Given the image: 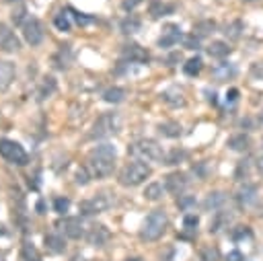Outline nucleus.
I'll return each mask as SVG.
<instances>
[{
	"label": "nucleus",
	"mask_w": 263,
	"mask_h": 261,
	"mask_svg": "<svg viewBox=\"0 0 263 261\" xmlns=\"http://www.w3.org/2000/svg\"><path fill=\"white\" fill-rule=\"evenodd\" d=\"M243 2H255V0H243Z\"/></svg>",
	"instance_id": "obj_53"
},
{
	"label": "nucleus",
	"mask_w": 263,
	"mask_h": 261,
	"mask_svg": "<svg viewBox=\"0 0 263 261\" xmlns=\"http://www.w3.org/2000/svg\"><path fill=\"white\" fill-rule=\"evenodd\" d=\"M208 101H210L212 105H216V93H212V95L208 93Z\"/></svg>",
	"instance_id": "obj_49"
},
{
	"label": "nucleus",
	"mask_w": 263,
	"mask_h": 261,
	"mask_svg": "<svg viewBox=\"0 0 263 261\" xmlns=\"http://www.w3.org/2000/svg\"><path fill=\"white\" fill-rule=\"evenodd\" d=\"M181 37H183V33H181V29H179V25H167V27H164V31H162V35H160V39H158V46L164 48V50H169V48L177 46Z\"/></svg>",
	"instance_id": "obj_13"
},
{
	"label": "nucleus",
	"mask_w": 263,
	"mask_h": 261,
	"mask_svg": "<svg viewBox=\"0 0 263 261\" xmlns=\"http://www.w3.org/2000/svg\"><path fill=\"white\" fill-rule=\"evenodd\" d=\"M87 241H89V245H93V247H103V245H107V241H109V230H107L103 224H93V226L87 230Z\"/></svg>",
	"instance_id": "obj_14"
},
{
	"label": "nucleus",
	"mask_w": 263,
	"mask_h": 261,
	"mask_svg": "<svg viewBox=\"0 0 263 261\" xmlns=\"http://www.w3.org/2000/svg\"><path fill=\"white\" fill-rule=\"evenodd\" d=\"M21 259L23 261H41V255L37 251V247L31 241H25L21 247Z\"/></svg>",
	"instance_id": "obj_26"
},
{
	"label": "nucleus",
	"mask_w": 263,
	"mask_h": 261,
	"mask_svg": "<svg viewBox=\"0 0 263 261\" xmlns=\"http://www.w3.org/2000/svg\"><path fill=\"white\" fill-rule=\"evenodd\" d=\"M196 198H193V196H179L177 198V206H179V208H181L183 212H191L193 208H196Z\"/></svg>",
	"instance_id": "obj_35"
},
{
	"label": "nucleus",
	"mask_w": 263,
	"mask_h": 261,
	"mask_svg": "<svg viewBox=\"0 0 263 261\" xmlns=\"http://www.w3.org/2000/svg\"><path fill=\"white\" fill-rule=\"evenodd\" d=\"M68 210H70V200H68V198H56V200H53V212H56V214L66 216Z\"/></svg>",
	"instance_id": "obj_36"
},
{
	"label": "nucleus",
	"mask_w": 263,
	"mask_h": 261,
	"mask_svg": "<svg viewBox=\"0 0 263 261\" xmlns=\"http://www.w3.org/2000/svg\"><path fill=\"white\" fill-rule=\"evenodd\" d=\"M111 206H113V198L109 194H95L89 200H82L78 210H80V216H95V214L109 210Z\"/></svg>",
	"instance_id": "obj_7"
},
{
	"label": "nucleus",
	"mask_w": 263,
	"mask_h": 261,
	"mask_svg": "<svg viewBox=\"0 0 263 261\" xmlns=\"http://www.w3.org/2000/svg\"><path fill=\"white\" fill-rule=\"evenodd\" d=\"M150 175H152V169L148 167V164L142 162V160H136V162L126 164V167L119 171L117 179H119V183L123 187H136V185L144 183Z\"/></svg>",
	"instance_id": "obj_4"
},
{
	"label": "nucleus",
	"mask_w": 263,
	"mask_h": 261,
	"mask_svg": "<svg viewBox=\"0 0 263 261\" xmlns=\"http://www.w3.org/2000/svg\"><path fill=\"white\" fill-rule=\"evenodd\" d=\"M226 261H243V253L241 251H230L226 255Z\"/></svg>",
	"instance_id": "obj_47"
},
{
	"label": "nucleus",
	"mask_w": 263,
	"mask_h": 261,
	"mask_svg": "<svg viewBox=\"0 0 263 261\" xmlns=\"http://www.w3.org/2000/svg\"><path fill=\"white\" fill-rule=\"evenodd\" d=\"M164 253H167V255H164V257L160 255V261H173V257H175V249H173V247H169Z\"/></svg>",
	"instance_id": "obj_48"
},
{
	"label": "nucleus",
	"mask_w": 263,
	"mask_h": 261,
	"mask_svg": "<svg viewBox=\"0 0 263 261\" xmlns=\"http://www.w3.org/2000/svg\"><path fill=\"white\" fill-rule=\"evenodd\" d=\"M237 66H234L232 62H220L212 68V76L218 80V82H224V80H230L237 76Z\"/></svg>",
	"instance_id": "obj_16"
},
{
	"label": "nucleus",
	"mask_w": 263,
	"mask_h": 261,
	"mask_svg": "<svg viewBox=\"0 0 263 261\" xmlns=\"http://www.w3.org/2000/svg\"><path fill=\"white\" fill-rule=\"evenodd\" d=\"M15 64L8 62V60H0V93H4L12 80H15Z\"/></svg>",
	"instance_id": "obj_15"
},
{
	"label": "nucleus",
	"mask_w": 263,
	"mask_h": 261,
	"mask_svg": "<svg viewBox=\"0 0 263 261\" xmlns=\"http://www.w3.org/2000/svg\"><path fill=\"white\" fill-rule=\"evenodd\" d=\"M0 157L10 164H17V167H25V164L29 162V157H27L25 148L19 142L8 140V138L0 140Z\"/></svg>",
	"instance_id": "obj_6"
},
{
	"label": "nucleus",
	"mask_w": 263,
	"mask_h": 261,
	"mask_svg": "<svg viewBox=\"0 0 263 261\" xmlns=\"http://www.w3.org/2000/svg\"><path fill=\"white\" fill-rule=\"evenodd\" d=\"M121 128V117L119 113L111 111V113H103L97 117V121L93 123V132H91V138L93 140H101V138H109V136L117 134Z\"/></svg>",
	"instance_id": "obj_5"
},
{
	"label": "nucleus",
	"mask_w": 263,
	"mask_h": 261,
	"mask_svg": "<svg viewBox=\"0 0 263 261\" xmlns=\"http://www.w3.org/2000/svg\"><path fill=\"white\" fill-rule=\"evenodd\" d=\"M164 191H167V187H164L162 183H158V181H155V183L146 185V189H144V198H146L148 202H158V200L164 196Z\"/></svg>",
	"instance_id": "obj_22"
},
{
	"label": "nucleus",
	"mask_w": 263,
	"mask_h": 261,
	"mask_svg": "<svg viewBox=\"0 0 263 261\" xmlns=\"http://www.w3.org/2000/svg\"><path fill=\"white\" fill-rule=\"evenodd\" d=\"M91 179H93V177H91V173H89L87 167H80L76 171V185H87Z\"/></svg>",
	"instance_id": "obj_40"
},
{
	"label": "nucleus",
	"mask_w": 263,
	"mask_h": 261,
	"mask_svg": "<svg viewBox=\"0 0 263 261\" xmlns=\"http://www.w3.org/2000/svg\"><path fill=\"white\" fill-rule=\"evenodd\" d=\"M53 27H56L58 31H62V33H68V31L72 29L70 15H68V12H58V15L53 17Z\"/></svg>",
	"instance_id": "obj_27"
},
{
	"label": "nucleus",
	"mask_w": 263,
	"mask_h": 261,
	"mask_svg": "<svg viewBox=\"0 0 263 261\" xmlns=\"http://www.w3.org/2000/svg\"><path fill=\"white\" fill-rule=\"evenodd\" d=\"M121 58L126 62H134V64H148L150 62V53L142 46L128 44V46H123V50H121Z\"/></svg>",
	"instance_id": "obj_10"
},
{
	"label": "nucleus",
	"mask_w": 263,
	"mask_h": 261,
	"mask_svg": "<svg viewBox=\"0 0 263 261\" xmlns=\"http://www.w3.org/2000/svg\"><path fill=\"white\" fill-rule=\"evenodd\" d=\"M56 226L64 232L68 239H72V241H78L82 237H87L85 224H82V220H80V218H76V216H64V220H60Z\"/></svg>",
	"instance_id": "obj_8"
},
{
	"label": "nucleus",
	"mask_w": 263,
	"mask_h": 261,
	"mask_svg": "<svg viewBox=\"0 0 263 261\" xmlns=\"http://www.w3.org/2000/svg\"><path fill=\"white\" fill-rule=\"evenodd\" d=\"M128 155L136 160H142V162H155V160H162V146L157 140H150V138H142V140H136L128 146Z\"/></svg>",
	"instance_id": "obj_3"
},
{
	"label": "nucleus",
	"mask_w": 263,
	"mask_h": 261,
	"mask_svg": "<svg viewBox=\"0 0 263 261\" xmlns=\"http://www.w3.org/2000/svg\"><path fill=\"white\" fill-rule=\"evenodd\" d=\"M183 41H185V48H189V50H198V46H200V37H196V35H187Z\"/></svg>",
	"instance_id": "obj_44"
},
{
	"label": "nucleus",
	"mask_w": 263,
	"mask_h": 261,
	"mask_svg": "<svg viewBox=\"0 0 263 261\" xmlns=\"http://www.w3.org/2000/svg\"><path fill=\"white\" fill-rule=\"evenodd\" d=\"M241 29H243V23L241 21H232L230 25H226V35L230 37V39H239L241 37Z\"/></svg>",
	"instance_id": "obj_39"
},
{
	"label": "nucleus",
	"mask_w": 263,
	"mask_h": 261,
	"mask_svg": "<svg viewBox=\"0 0 263 261\" xmlns=\"http://www.w3.org/2000/svg\"><path fill=\"white\" fill-rule=\"evenodd\" d=\"M187 183H189L187 175L179 173V171L164 177V187H167V191H169V194H173V196H181V191L187 187Z\"/></svg>",
	"instance_id": "obj_12"
},
{
	"label": "nucleus",
	"mask_w": 263,
	"mask_h": 261,
	"mask_svg": "<svg viewBox=\"0 0 263 261\" xmlns=\"http://www.w3.org/2000/svg\"><path fill=\"white\" fill-rule=\"evenodd\" d=\"M198 224H200V218L196 216V214H185L183 216V228L187 230V232H193V230H196L198 228Z\"/></svg>",
	"instance_id": "obj_38"
},
{
	"label": "nucleus",
	"mask_w": 263,
	"mask_h": 261,
	"mask_svg": "<svg viewBox=\"0 0 263 261\" xmlns=\"http://www.w3.org/2000/svg\"><path fill=\"white\" fill-rule=\"evenodd\" d=\"M232 239L234 241H243V239H251V228L249 226H237L232 232Z\"/></svg>",
	"instance_id": "obj_42"
},
{
	"label": "nucleus",
	"mask_w": 263,
	"mask_h": 261,
	"mask_svg": "<svg viewBox=\"0 0 263 261\" xmlns=\"http://www.w3.org/2000/svg\"><path fill=\"white\" fill-rule=\"evenodd\" d=\"M44 243L48 247V251H52V253H64L66 251V241L60 232H48L44 237Z\"/></svg>",
	"instance_id": "obj_18"
},
{
	"label": "nucleus",
	"mask_w": 263,
	"mask_h": 261,
	"mask_svg": "<svg viewBox=\"0 0 263 261\" xmlns=\"http://www.w3.org/2000/svg\"><path fill=\"white\" fill-rule=\"evenodd\" d=\"M185 157H187L185 150L175 148V150H171V153H169L167 157H162V162H164V164H179V162H181Z\"/></svg>",
	"instance_id": "obj_34"
},
{
	"label": "nucleus",
	"mask_w": 263,
	"mask_h": 261,
	"mask_svg": "<svg viewBox=\"0 0 263 261\" xmlns=\"http://www.w3.org/2000/svg\"><path fill=\"white\" fill-rule=\"evenodd\" d=\"M224 202H226V196H224V194H220V191H214V194L208 196V200H206L204 206H206L208 210H218Z\"/></svg>",
	"instance_id": "obj_32"
},
{
	"label": "nucleus",
	"mask_w": 263,
	"mask_h": 261,
	"mask_svg": "<svg viewBox=\"0 0 263 261\" xmlns=\"http://www.w3.org/2000/svg\"><path fill=\"white\" fill-rule=\"evenodd\" d=\"M208 53H210L212 58H226L230 53V48L226 41H212V44L208 46Z\"/></svg>",
	"instance_id": "obj_25"
},
{
	"label": "nucleus",
	"mask_w": 263,
	"mask_h": 261,
	"mask_svg": "<svg viewBox=\"0 0 263 261\" xmlns=\"http://www.w3.org/2000/svg\"><path fill=\"white\" fill-rule=\"evenodd\" d=\"M158 132L167 138H179L181 136V123L179 121H164L158 126Z\"/></svg>",
	"instance_id": "obj_24"
},
{
	"label": "nucleus",
	"mask_w": 263,
	"mask_h": 261,
	"mask_svg": "<svg viewBox=\"0 0 263 261\" xmlns=\"http://www.w3.org/2000/svg\"><path fill=\"white\" fill-rule=\"evenodd\" d=\"M27 15V8L25 6H21L17 12H12V21H15V25H23L27 19H29V17H25Z\"/></svg>",
	"instance_id": "obj_43"
},
{
	"label": "nucleus",
	"mask_w": 263,
	"mask_h": 261,
	"mask_svg": "<svg viewBox=\"0 0 263 261\" xmlns=\"http://www.w3.org/2000/svg\"><path fill=\"white\" fill-rule=\"evenodd\" d=\"M123 97H126V91L121 87H111L103 93V101H107V103H121Z\"/></svg>",
	"instance_id": "obj_30"
},
{
	"label": "nucleus",
	"mask_w": 263,
	"mask_h": 261,
	"mask_svg": "<svg viewBox=\"0 0 263 261\" xmlns=\"http://www.w3.org/2000/svg\"><path fill=\"white\" fill-rule=\"evenodd\" d=\"M257 167H259V171L263 173V157H259V160H257Z\"/></svg>",
	"instance_id": "obj_50"
},
{
	"label": "nucleus",
	"mask_w": 263,
	"mask_h": 261,
	"mask_svg": "<svg viewBox=\"0 0 263 261\" xmlns=\"http://www.w3.org/2000/svg\"><path fill=\"white\" fill-rule=\"evenodd\" d=\"M160 99L171 105V107H183L185 105V97H183V93L179 91V89H167V91H162L160 93Z\"/></svg>",
	"instance_id": "obj_19"
},
{
	"label": "nucleus",
	"mask_w": 263,
	"mask_h": 261,
	"mask_svg": "<svg viewBox=\"0 0 263 261\" xmlns=\"http://www.w3.org/2000/svg\"><path fill=\"white\" fill-rule=\"evenodd\" d=\"M37 210H39V214H44V202H39V204H37Z\"/></svg>",
	"instance_id": "obj_51"
},
{
	"label": "nucleus",
	"mask_w": 263,
	"mask_h": 261,
	"mask_svg": "<svg viewBox=\"0 0 263 261\" xmlns=\"http://www.w3.org/2000/svg\"><path fill=\"white\" fill-rule=\"evenodd\" d=\"M72 60V52H70V46H60V52L53 56V66L58 70H66L68 64Z\"/></svg>",
	"instance_id": "obj_20"
},
{
	"label": "nucleus",
	"mask_w": 263,
	"mask_h": 261,
	"mask_svg": "<svg viewBox=\"0 0 263 261\" xmlns=\"http://www.w3.org/2000/svg\"><path fill=\"white\" fill-rule=\"evenodd\" d=\"M6 2H17V0H6Z\"/></svg>",
	"instance_id": "obj_54"
},
{
	"label": "nucleus",
	"mask_w": 263,
	"mask_h": 261,
	"mask_svg": "<svg viewBox=\"0 0 263 261\" xmlns=\"http://www.w3.org/2000/svg\"><path fill=\"white\" fill-rule=\"evenodd\" d=\"M257 200V187L255 185H243L239 191H237V204L241 208H247V206H251L253 202Z\"/></svg>",
	"instance_id": "obj_17"
},
{
	"label": "nucleus",
	"mask_w": 263,
	"mask_h": 261,
	"mask_svg": "<svg viewBox=\"0 0 263 261\" xmlns=\"http://www.w3.org/2000/svg\"><path fill=\"white\" fill-rule=\"evenodd\" d=\"M117 148L113 144H99L91 150L87 158V169L93 179H107L115 169Z\"/></svg>",
	"instance_id": "obj_1"
},
{
	"label": "nucleus",
	"mask_w": 263,
	"mask_h": 261,
	"mask_svg": "<svg viewBox=\"0 0 263 261\" xmlns=\"http://www.w3.org/2000/svg\"><path fill=\"white\" fill-rule=\"evenodd\" d=\"M68 12H72L70 17H72V19H74V21H76L78 25H91V23L95 21L93 17H87L85 12H78V10H74V8H70V10H68Z\"/></svg>",
	"instance_id": "obj_41"
},
{
	"label": "nucleus",
	"mask_w": 263,
	"mask_h": 261,
	"mask_svg": "<svg viewBox=\"0 0 263 261\" xmlns=\"http://www.w3.org/2000/svg\"><path fill=\"white\" fill-rule=\"evenodd\" d=\"M239 101V89H230L226 93V103H237Z\"/></svg>",
	"instance_id": "obj_46"
},
{
	"label": "nucleus",
	"mask_w": 263,
	"mask_h": 261,
	"mask_svg": "<svg viewBox=\"0 0 263 261\" xmlns=\"http://www.w3.org/2000/svg\"><path fill=\"white\" fill-rule=\"evenodd\" d=\"M128 261H140V259H138V257H134V259H128Z\"/></svg>",
	"instance_id": "obj_52"
},
{
	"label": "nucleus",
	"mask_w": 263,
	"mask_h": 261,
	"mask_svg": "<svg viewBox=\"0 0 263 261\" xmlns=\"http://www.w3.org/2000/svg\"><path fill=\"white\" fill-rule=\"evenodd\" d=\"M0 50L2 52H19L21 50V39L15 35V31L10 29L8 25L4 23H0Z\"/></svg>",
	"instance_id": "obj_11"
},
{
	"label": "nucleus",
	"mask_w": 263,
	"mask_h": 261,
	"mask_svg": "<svg viewBox=\"0 0 263 261\" xmlns=\"http://www.w3.org/2000/svg\"><path fill=\"white\" fill-rule=\"evenodd\" d=\"M167 214H164V210H152L148 216H146V220L140 228V239L146 241V243H155L158 241L162 235H164V230H167Z\"/></svg>",
	"instance_id": "obj_2"
},
{
	"label": "nucleus",
	"mask_w": 263,
	"mask_h": 261,
	"mask_svg": "<svg viewBox=\"0 0 263 261\" xmlns=\"http://www.w3.org/2000/svg\"><path fill=\"white\" fill-rule=\"evenodd\" d=\"M53 91H56V78H53V76H46V78H44V82H41L39 91H37L39 101H44V99L52 97Z\"/></svg>",
	"instance_id": "obj_23"
},
{
	"label": "nucleus",
	"mask_w": 263,
	"mask_h": 261,
	"mask_svg": "<svg viewBox=\"0 0 263 261\" xmlns=\"http://www.w3.org/2000/svg\"><path fill=\"white\" fill-rule=\"evenodd\" d=\"M202 68H204V62H202L200 56H196V58H189V60L183 64V72H185L187 76H198V74L202 72Z\"/></svg>",
	"instance_id": "obj_29"
},
{
	"label": "nucleus",
	"mask_w": 263,
	"mask_h": 261,
	"mask_svg": "<svg viewBox=\"0 0 263 261\" xmlns=\"http://www.w3.org/2000/svg\"><path fill=\"white\" fill-rule=\"evenodd\" d=\"M214 29H216L214 21H200V23H196V27H193V35H196V37H204V35H208Z\"/></svg>",
	"instance_id": "obj_33"
},
{
	"label": "nucleus",
	"mask_w": 263,
	"mask_h": 261,
	"mask_svg": "<svg viewBox=\"0 0 263 261\" xmlns=\"http://www.w3.org/2000/svg\"><path fill=\"white\" fill-rule=\"evenodd\" d=\"M23 37L29 46H39L44 41V27H41L39 19L29 17L23 23Z\"/></svg>",
	"instance_id": "obj_9"
},
{
	"label": "nucleus",
	"mask_w": 263,
	"mask_h": 261,
	"mask_svg": "<svg viewBox=\"0 0 263 261\" xmlns=\"http://www.w3.org/2000/svg\"><path fill=\"white\" fill-rule=\"evenodd\" d=\"M140 27H142V21L138 19L136 15H130V17H126L121 23H119V29H121V33H126V35H134V33H138L140 31Z\"/></svg>",
	"instance_id": "obj_21"
},
{
	"label": "nucleus",
	"mask_w": 263,
	"mask_h": 261,
	"mask_svg": "<svg viewBox=\"0 0 263 261\" xmlns=\"http://www.w3.org/2000/svg\"><path fill=\"white\" fill-rule=\"evenodd\" d=\"M218 257H220V253H218L216 247H204V249L200 251L202 261H218Z\"/></svg>",
	"instance_id": "obj_37"
},
{
	"label": "nucleus",
	"mask_w": 263,
	"mask_h": 261,
	"mask_svg": "<svg viewBox=\"0 0 263 261\" xmlns=\"http://www.w3.org/2000/svg\"><path fill=\"white\" fill-rule=\"evenodd\" d=\"M175 10L173 4H162V2H152L150 6V17L152 19H158V17H164V15H171Z\"/></svg>",
	"instance_id": "obj_31"
},
{
	"label": "nucleus",
	"mask_w": 263,
	"mask_h": 261,
	"mask_svg": "<svg viewBox=\"0 0 263 261\" xmlns=\"http://www.w3.org/2000/svg\"><path fill=\"white\" fill-rule=\"evenodd\" d=\"M140 2H142V0H123V2H121V8H123V10H134Z\"/></svg>",
	"instance_id": "obj_45"
},
{
	"label": "nucleus",
	"mask_w": 263,
	"mask_h": 261,
	"mask_svg": "<svg viewBox=\"0 0 263 261\" xmlns=\"http://www.w3.org/2000/svg\"><path fill=\"white\" fill-rule=\"evenodd\" d=\"M249 144H251V140H249V136H245V134H237V136H232V138L228 140V148L230 150H237V153H243V150H247Z\"/></svg>",
	"instance_id": "obj_28"
}]
</instances>
